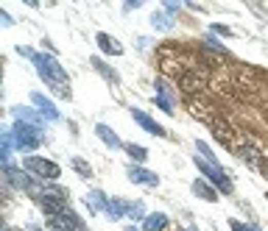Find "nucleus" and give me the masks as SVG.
I'll use <instances>...</instances> for the list:
<instances>
[{"label":"nucleus","mask_w":268,"mask_h":231,"mask_svg":"<svg viewBox=\"0 0 268 231\" xmlns=\"http://www.w3.org/2000/svg\"><path fill=\"white\" fill-rule=\"evenodd\" d=\"M98 137L104 139L106 145H118V137H114V134H112V131H109V128H106V125H98Z\"/></svg>","instance_id":"10"},{"label":"nucleus","mask_w":268,"mask_h":231,"mask_svg":"<svg viewBox=\"0 0 268 231\" xmlns=\"http://www.w3.org/2000/svg\"><path fill=\"white\" fill-rule=\"evenodd\" d=\"M98 42H101V48H104L106 53H114V56H118V53H123V50H120V45H118V42H112L106 34H101V36H98Z\"/></svg>","instance_id":"6"},{"label":"nucleus","mask_w":268,"mask_h":231,"mask_svg":"<svg viewBox=\"0 0 268 231\" xmlns=\"http://www.w3.org/2000/svg\"><path fill=\"white\" fill-rule=\"evenodd\" d=\"M165 226H168V217H165V215H151L148 223H145V228H148V231H162Z\"/></svg>","instance_id":"5"},{"label":"nucleus","mask_w":268,"mask_h":231,"mask_svg":"<svg viewBox=\"0 0 268 231\" xmlns=\"http://www.w3.org/2000/svg\"><path fill=\"white\" fill-rule=\"evenodd\" d=\"M40 201H42V209L48 212V215H65V203L56 195H42Z\"/></svg>","instance_id":"3"},{"label":"nucleus","mask_w":268,"mask_h":231,"mask_svg":"<svg viewBox=\"0 0 268 231\" xmlns=\"http://www.w3.org/2000/svg\"><path fill=\"white\" fill-rule=\"evenodd\" d=\"M179 89H182V92H199V89H204V73H196V70L182 73V78H179Z\"/></svg>","instance_id":"1"},{"label":"nucleus","mask_w":268,"mask_h":231,"mask_svg":"<svg viewBox=\"0 0 268 231\" xmlns=\"http://www.w3.org/2000/svg\"><path fill=\"white\" fill-rule=\"evenodd\" d=\"M73 164H75V170H79V173H84V176H89V167L84 164V159H73Z\"/></svg>","instance_id":"13"},{"label":"nucleus","mask_w":268,"mask_h":231,"mask_svg":"<svg viewBox=\"0 0 268 231\" xmlns=\"http://www.w3.org/2000/svg\"><path fill=\"white\" fill-rule=\"evenodd\" d=\"M129 176L134 181H143V184H157V176L154 173H145V170H129Z\"/></svg>","instance_id":"7"},{"label":"nucleus","mask_w":268,"mask_h":231,"mask_svg":"<svg viewBox=\"0 0 268 231\" xmlns=\"http://www.w3.org/2000/svg\"><path fill=\"white\" fill-rule=\"evenodd\" d=\"M240 153H243V159H246V162H252V164H257V159H260V153H257V151H254V148H243V151H240Z\"/></svg>","instance_id":"11"},{"label":"nucleus","mask_w":268,"mask_h":231,"mask_svg":"<svg viewBox=\"0 0 268 231\" xmlns=\"http://www.w3.org/2000/svg\"><path fill=\"white\" fill-rule=\"evenodd\" d=\"M134 120H137L140 125H145L151 134H157V137H165V128H162V125H157L154 120L148 117V114H143V112H134Z\"/></svg>","instance_id":"4"},{"label":"nucleus","mask_w":268,"mask_h":231,"mask_svg":"<svg viewBox=\"0 0 268 231\" xmlns=\"http://www.w3.org/2000/svg\"><path fill=\"white\" fill-rule=\"evenodd\" d=\"M129 153L134 159H145V151H143V148H137V145H129Z\"/></svg>","instance_id":"12"},{"label":"nucleus","mask_w":268,"mask_h":231,"mask_svg":"<svg viewBox=\"0 0 268 231\" xmlns=\"http://www.w3.org/2000/svg\"><path fill=\"white\" fill-rule=\"evenodd\" d=\"M196 195H201V198H207V201H215V192L213 190H209L207 187V184H204V181H196Z\"/></svg>","instance_id":"9"},{"label":"nucleus","mask_w":268,"mask_h":231,"mask_svg":"<svg viewBox=\"0 0 268 231\" xmlns=\"http://www.w3.org/2000/svg\"><path fill=\"white\" fill-rule=\"evenodd\" d=\"M25 164H28L31 170H36V173H42L45 178H59V167L56 164H50V162H45V159H25Z\"/></svg>","instance_id":"2"},{"label":"nucleus","mask_w":268,"mask_h":231,"mask_svg":"<svg viewBox=\"0 0 268 231\" xmlns=\"http://www.w3.org/2000/svg\"><path fill=\"white\" fill-rule=\"evenodd\" d=\"M232 228H235V231H252V228H246V226H240V223H238V220H232Z\"/></svg>","instance_id":"14"},{"label":"nucleus","mask_w":268,"mask_h":231,"mask_svg":"<svg viewBox=\"0 0 268 231\" xmlns=\"http://www.w3.org/2000/svg\"><path fill=\"white\" fill-rule=\"evenodd\" d=\"M213 131H215V137H218V142H221V145H229V139H232L229 128H223L221 123H213Z\"/></svg>","instance_id":"8"}]
</instances>
